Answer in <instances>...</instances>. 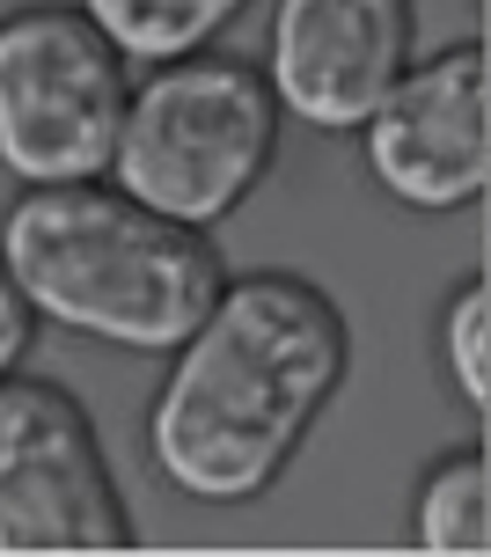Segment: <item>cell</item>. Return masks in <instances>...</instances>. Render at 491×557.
<instances>
[{"label":"cell","mask_w":491,"mask_h":557,"mask_svg":"<svg viewBox=\"0 0 491 557\" xmlns=\"http://www.w3.org/2000/svg\"><path fill=\"white\" fill-rule=\"evenodd\" d=\"M0 264L37 308V323L82 331L118 352H169L213 308V235L125 198L103 176L29 184L0 213Z\"/></svg>","instance_id":"obj_2"},{"label":"cell","mask_w":491,"mask_h":557,"mask_svg":"<svg viewBox=\"0 0 491 557\" xmlns=\"http://www.w3.org/2000/svg\"><path fill=\"white\" fill-rule=\"evenodd\" d=\"M29 337H37V308L23 301V286L0 264V374H15L29 360Z\"/></svg>","instance_id":"obj_11"},{"label":"cell","mask_w":491,"mask_h":557,"mask_svg":"<svg viewBox=\"0 0 491 557\" xmlns=\"http://www.w3.org/2000/svg\"><path fill=\"white\" fill-rule=\"evenodd\" d=\"M96 418L45 374H0V550H133Z\"/></svg>","instance_id":"obj_5"},{"label":"cell","mask_w":491,"mask_h":557,"mask_svg":"<svg viewBox=\"0 0 491 557\" xmlns=\"http://www.w3.org/2000/svg\"><path fill=\"white\" fill-rule=\"evenodd\" d=\"M367 176L410 213H463L491 184V82L484 45H440L404 59V74L382 88V103L359 117Z\"/></svg>","instance_id":"obj_6"},{"label":"cell","mask_w":491,"mask_h":557,"mask_svg":"<svg viewBox=\"0 0 491 557\" xmlns=\"http://www.w3.org/2000/svg\"><path fill=\"white\" fill-rule=\"evenodd\" d=\"M74 8H82L125 59L162 66V59H184V52H198V45H213L249 0H74Z\"/></svg>","instance_id":"obj_9"},{"label":"cell","mask_w":491,"mask_h":557,"mask_svg":"<svg viewBox=\"0 0 491 557\" xmlns=\"http://www.w3.org/2000/svg\"><path fill=\"white\" fill-rule=\"evenodd\" d=\"M272 82L257 59L198 45L162 59L139 88H125V117L110 139V184L184 227H220L243 206L279 154Z\"/></svg>","instance_id":"obj_3"},{"label":"cell","mask_w":491,"mask_h":557,"mask_svg":"<svg viewBox=\"0 0 491 557\" xmlns=\"http://www.w3.org/2000/svg\"><path fill=\"white\" fill-rule=\"evenodd\" d=\"M353 367V331L316 278H220L213 308L169 345L147 404V455L169 492L198 506L265 499L316 433Z\"/></svg>","instance_id":"obj_1"},{"label":"cell","mask_w":491,"mask_h":557,"mask_svg":"<svg viewBox=\"0 0 491 557\" xmlns=\"http://www.w3.org/2000/svg\"><path fill=\"white\" fill-rule=\"evenodd\" d=\"M133 59L74 0L0 15V169L15 184H82L110 169Z\"/></svg>","instance_id":"obj_4"},{"label":"cell","mask_w":491,"mask_h":557,"mask_svg":"<svg viewBox=\"0 0 491 557\" xmlns=\"http://www.w3.org/2000/svg\"><path fill=\"white\" fill-rule=\"evenodd\" d=\"M410 59V0H272L265 82L316 133H359Z\"/></svg>","instance_id":"obj_7"},{"label":"cell","mask_w":491,"mask_h":557,"mask_svg":"<svg viewBox=\"0 0 491 557\" xmlns=\"http://www.w3.org/2000/svg\"><path fill=\"white\" fill-rule=\"evenodd\" d=\"M440 360L455 374V396L469 411H484L491 404V278L484 272H469L440 308Z\"/></svg>","instance_id":"obj_10"},{"label":"cell","mask_w":491,"mask_h":557,"mask_svg":"<svg viewBox=\"0 0 491 557\" xmlns=\"http://www.w3.org/2000/svg\"><path fill=\"white\" fill-rule=\"evenodd\" d=\"M410 543L433 557H484L491 550V476H484V447L477 441L426 462L418 492H410Z\"/></svg>","instance_id":"obj_8"}]
</instances>
